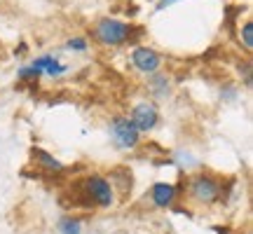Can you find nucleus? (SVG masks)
Segmentation results:
<instances>
[{
  "instance_id": "nucleus-3",
  "label": "nucleus",
  "mask_w": 253,
  "mask_h": 234,
  "mask_svg": "<svg viewBox=\"0 0 253 234\" xmlns=\"http://www.w3.org/2000/svg\"><path fill=\"white\" fill-rule=\"evenodd\" d=\"M82 195L87 197L89 204H94V206H99V208H108L115 201L113 185L103 176H99V173H91V176H87V178L82 180Z\"/></svg>"
},
{
  "instance_id": "nucleus-14",
  "label": "nucleus",
  "mask_w": 253,
  "mask_h": 234,
  "mask_svg": "<svg viewBox=\"0 0 253 234\" xmlns=\"http://www.w3.org/2000/svg\"><path fill=\"white\" fill-rule=\"evenodd\" d=\"M171 2H176V0H160V2H157V9H164V7H169Z\"/></svg>"
},
{
  "instance_id": "nucleus-9",
  "label": "nucleus",
  "mask_w": 253,
  "mask_h": 234,
  "mask_svg": "<svg viewBox=\"0 0 253 234\" xmlns=\"http://www.w3.org/2000/svg\"><path fill=\"white\" fill-rule=\"evenodd\" d=\"M33 157H36V162L40 164L47 173H61L63 171V164L56 159L54 155L45 153V150H40V148H36V150H33Z\"/></svg>"
},
{
  "instance_id": "nucleus-8",
  "label": "nucleus",
  "mask_w": 253,
  "mask_h": 234,
  "mask_svg": "<svg viewBox=\"0 0 253 234\" xmlns=\"http://www.w3.org/2000/svg\"><path fill=\"white\" fill-rule=\"evenodd\" d=\"M178 199V188L171 183H155L150 190V201L155 208H171Z\"/></svg>"
},
{
  "instance_id": "nucleus-5",
  "label": "nucleus",
  "mask_w": 253,
  "mask_h": 234,
  "mask_svg": "<svg viewBox=\"0 0 253 234\" xmlns=\"http://www.w3.org/2000/svg\"><path fill=\"white\" fill-rule=\"evenodd\" d=\"M129 63H131V68H134L136 73H141V75H145V78H150V75L162 71L164 56L160 54L157 49H153V47L136 45L134 49H131V54H129Z\"/></svg>"
},
{
  "instance_id": "nucleus-11",
  "label": "nucleus",
  "mask_w": 253,
  "mask_h": 234,
  "mask_svg": "<svg viewBox=\"0 0 253 234\" xmlns=\"http://www.w3.org/2000/svg\"><path fill=\"white\" fill-rule=\"evenodd\" d=\"M66 49L68 52H78V54H84L87 49H89V40L84 36H73L66 40Z\"/></svg>"
},
{
  "instance_id": "nucleus-1",
  "label": "nucleus",
  "mask_w": 253,
  "mask_h": 234,
  "mask_svg": "<svg viewBox=\"0 0 253 234\" xmlns=\"http://www.w3.org/2000/svg\"><path fill=\"white\" fill-rule=\"evenodd\" d=\"M223 190H225L223 188V180L216 178L213 173L199 171L188 176V180H185V195L197 206H211V204L220 201Z\"/></svg>"
},
{
  "instance_id": "nucleus-7",
  "label": "nucleus",
  "mask_w": 253,
  "mask_h": 234,
  "mask_svg": "<svg viewBox=\"0 0 253 234\" xmlns=\"http://www.w3.org/2000/svg\"><path fill=\"white\" fill-rule=\"evenodd\" d=\"M33 71L40 75V78H52V80H59L63 73L68 71V66L61 61V59H56L54 54H42V56H36L33 61L28 63Z\"/></svg>"
},
{
  "instance_id": "nucleus-12",
  "label": "nucleus",
  "mask_w": 253,
  "mask_h": 234,
  "mask_svg": "<svg viewBox=\"0 0 253 234\" xmlns=\"http://www.w3.org/2000/svg\"><path fill=\"white\" fill-rule=\"evenodd\" d=\"M59 232L61 234H82V223L78 218L66 216L61 223H59Z\"/></svg>"
},
{
  "instance_id": "nucleus-2",
  "label": "nucleus",
  "mask_w": 253,
  "mask_h": 234,
  "mask_svg": "<svg viewBox=\"0 0 253 234\" xmlns=\"http://www.w3.org/2000/svg\"><path fill=\"white\" fill-rule=\"evenodd\" d=\"M134 24H129L125 19H115V17H103L99 19L94 28H91V38L99 42L101 47H122L126 42H131L134 38Z\"/></svg>"
},
{
  "instance_id": "nucleus-13",
  "label": "nucleus",
  "mask_w": 253,
  "mask_h": 234,
  "mask_svg": "<svg viewBox=\"0 0 253 234\" xmlns=\"http://www.w3.org/2000/svg\"><path fill=\"white\" fill-rule=\"evenodd\" d=\"M239 40H242V45H244L246 52H251L253 49V21H244V26L239 28Z\"/></svg>"
},
{
  "instance_id": "nucleus-10",
  "label": "nucleus",
  "mask_w": 253,
  "mask_h": 234,
  "mask_svg": "<svg viewBox=\"0 0 253 234\" xmlns=\"http://www.w3.org/2000/svg\"><path fill=\"white\" fill-rule=\"evenodd\" d=\"M148 89H150V94H153L155 99H162V96H167V94H169V89H171V82H169V78H167V75L155 73V75H150V80H148Z\"/></svg>"
},
{
  "instance_id": "nucleus-4",
  "label": "nucleus",
  "mask_w": 253,
  "mask_h": 234,
  "mask_svg": "<svg viewBox=\"0 0 253 234\" xmlns=\"http://www.w3.org/2000/svg\"><path fill=\"white\" fill-rule=\"evenodd\" d=\"M108 134H110L113 145L120 148V150H134L136 145L141 143V134L136 131V126L131 124L129 117H125V115H118L110 119Z\"/></svg>"
},
{
  "instance_id": "nucleus-6",
  "label": "nucleus",
  "mask_w": 253,
  "mask_h": 234,
  "mask_svg": "<svg viewBox=\"0 0 253 234\" xmlns=\"http://www.w3.org/2000/svg\"><path fill=\"white\" fill-rule=\"evenodd\" d=\"M129 122L136 126L138 134H150L155 126L160 124V108L155 101H141L129 110Z\"/></svg>"
}]
</instances>
